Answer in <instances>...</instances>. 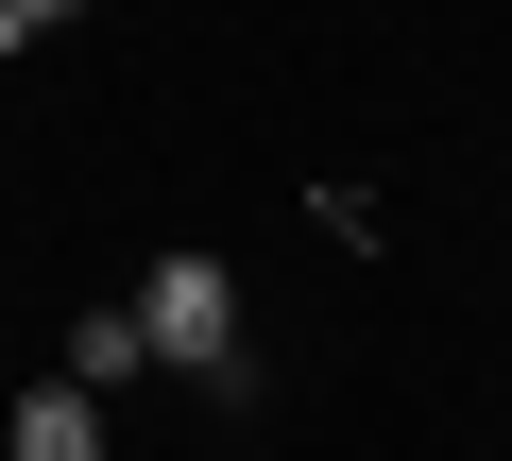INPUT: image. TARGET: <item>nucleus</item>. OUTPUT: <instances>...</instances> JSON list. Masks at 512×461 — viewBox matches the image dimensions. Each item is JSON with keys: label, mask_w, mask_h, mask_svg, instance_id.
Segmentation results:
<instances>
[{"label": "nucleus", "mask_w": 512, "mask_h": 461, "mask_svg": "<svg viewBox=\"0 0 512 461\" xmlns=\"http://www.w3.org/2000/svg\"><path fill=\"white\" fill-rule=\"evenodd\" d=\"M137 325H154V376L239 393V274H222V257H154V274H137Z\"/></svg>", "instance_id": "f257e3e1"}, {"label": "nucleus", "mask_w": 512, "mask_h": 461, "mask_svg": "<svg viewBox=\"0 0 512 461\" xmlns=\"http://www.w3.org/2000/svg\"><path fill=\"white\" fill-rule=\"evenodd\" d=\"M52 18H69V0H0V52H35V35H52Z\"/></svg>", "instance_id": "20e7f679"}, {"label": "nucleus", "mask_w": 512, "mask_h": 461, "mask_svg": "<svg viewBox=\"0 0 512 461\" xmlns=\"http://www.w3.org/2000/svg\"><path fill=\"white\" fill-rule=\"evenodd\" d=\"M0 461H103V393H18V427H0Z\"/></svg>", "instance_id": "7ed1b4c3"}, {"label": "nucleus", "mask_w": 512, "mask_h": 461, "mask_svg": "<svg viewBox=\"0 0 512 461\" xmlns=\"http://www.w3.org/2000/svg\"><path fill=\"white\" fill-rule=\"evenodd\" d=\"M137 376H154L137 291H86V308H69V393H137Z\"/></svg>", "instance_id": "f03ea898"}]
</instances>
